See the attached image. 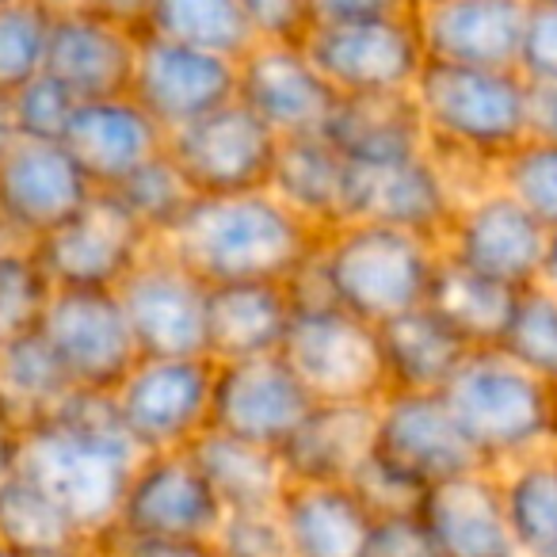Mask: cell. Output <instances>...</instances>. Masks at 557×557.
I'll list each match as a JSON object with an SVG mask.
<instances>
[{
    "mask_svg": "<svg viewBox=\"0 0 557 557\" xmlns=\"http://www.w3.org/2000/svg\"><path fill=\"white\" fill-rule=\"evenodd\" d=\"M12 462L88 542H96L115 523L138 447L126 435L111 394L70 389L54 412L12 432Z\"/></svg>",
    "mask_w": 557,
    "mask_h": 557,
    "instance_id": "6da1fadb",
    "label": "cell"
},
{
    "mask_svg": "<svg viewBox=\"0 0 557 557\" xmlns=\"http://www.w3.org/2000/svg\"><path fill=\"white\" fill-rule=\"evenodd\" d=\"M424 149L458 195L493 184L500 161L531 138V81L519 70L428 58L412 85Z\"/></svg>",
    "mask_w": 557,
    "mask_h": 557,
    "instance_id": "7a4b0ae2",
    "label": "cell"
},
{
    "mask_svg": "<svg viewBox=\"0 0 557 557\" xmlns=\"http://www.w3.org/2000/svg\"><path fill=\"white\" fill-rule=\"evenodd\" d=\"M321 233L268 187L240 195H199L161 240L180 263L214 283H295L310 268Z\"/></svg>",
    "mask_w": 557,
    "mask_h": 557,
    "instance_id": "3957f363",
    "label": "cell"
},
{
    "mask_svg": "<svg viewBox=\"0 0 557 557\" xmlns=\"http://www.w3.org/2000/svg\"><path fill=\"white\" fill-rule=\"evenodd\" d=\"M440 256V240L432 237L348 218L321 233L310 268L290 283V290L295 298H325L382 325L412 306H424Z\"/></svg>",
    "mask_w": 557,
    "mask_h": 557,
    "instance_id": "277c9868",
    "label": "cell"
},
{
    "mask_svg": "<svg viewBox=\"0 0 557 557\" xmlns=\"http://www.w3.org/2000/svg\"><path fill=\"white\" fill-rule=\"evenodd\" d=\"M440 397L485 470L557 447V389L500 348H473Z\"/></svg>",
    "mask_w": 557,
    "mask_h": 557,
    "instance_id": "5b68a950",
    "label": "cell"
},
{
    "mask_svg": "<svg viewBox=\"0 0 557 557\" xmlns=\"http://www.w3.org/2000/svg\"><path fill=\"white\" fill-rule=\"evenodd\" d=\"M278 356L318 405H374L386 394L379 325L325 298H295V318Z\"/></svg>",
    "mask_w": 557,
    "mask_h": 557,
    "instance_id": "8992f818",
    "label": "cell"
},
{
    "mask_svg": "<svg viewBox=\"0 0 557 557\" xmlns=\"http://www.w3.org/2000/svg\"><path fill=\"white\" fill-rule=\"evenodd\" d=\"M214 363L207 356H138L111 401L138 455L187 450L210 432Z\"/></svg>",
    "mask_w": 557,
    "mask_h": 557,
    "instance_id": "52a82bcc",
    "label": "cell"
},
{
    "mask_svg": "<svg viewBox=\"0 0 557 557\" xmlns=\"http://www.w3.org/2000/svg\"><path fill=\"white\" fill-rule=\"evenodd\" d=\"M302 47L336 96L409 92L428 62L412 12L310 24Z\"/></svg>",
    "mask_w": 557,
    "mask_h": 557,
    "instance_id": "ba28073f",
    "label": "cell"
},
{
    "mask_svg": "<svg viewBox=\"0 0 557 557\" xmlns=\"http://www.w3.org/2000/svg\"><path fill=\"white\" fill-rule=\"evenodd\" d=\"M35 333L47 341L73 389L111 394L138 363V348L115 290L50 287Z\"/></svg>",
    "mask_w": 557,
    "mask_h": 557,
    "instance_id": "9c48e42d",
    "label": "cell"
},
{
    "mask_svg": "<svg viewBox=\"0 0 557 557\" xmlns=\"http://www.w3.org/2000/svg\"><path fill=\"white\" fill-rule=\"evenodd\" d=\"M138 356H207V283L161 240L141 252L115 287Z\"/></svg>",
    "mask_w": 557,
    "mask_h": 557,
    "instance_id": "30bf717a",
    "label": "cell"
},
{
    "mask_svg": "<svg viewBox=\"0 0 557 557\" xmlns=\"http://www.w3.org/2000/svg\"><path fill=\"white\" fill-rule=\"evenodd\" d=\"M546 237L549 233L534 222L531 210L493 180L478 191L458 195L440 233V252L508 287H531L539 278Z\"/></svg>",
    "mask_w": 557,
    "mask_h": 557,
    "instance_id": "8fae6325",
    "label": "cell"
},
{
    "mask_svg": "<svg viewBox=\"0 0 557 557\" xmlns=\"http://www.w3.org/2000/svg\"><path fill=\"white\" fill-rule=\"evenodd\" d=\"M222 504L207 485L191 447L138 455L108 534L123 539H214Z\"/></svg>",
    "mask_w": 557,
    "mask_h": 557,
    "instance_id": "7c38bea8",
    "label": "cell"
},
{
    "mask_svg": "<svg viewBox=\"0 0 557 557\" xmlns=\"http://www.w3.org/2000/svg\"><path fill=\"white\" fill-rule=\"evenodd\" d=\"M149 245L153 240L115 195L92 191L77 214L32 240V252L50 287L115 290Z\"/></svg>",
    "mask_w": 557,
    "mask_h": 557,
    "instance_id": "4fadbf2b",
    "label": "cell"
},
{
    "mask_svg": "<svg viewBox=\"0 0 557 557\" xmlns=\"http://www.w3.org/2000/svg\"><path fill=\"white\" fill-rule=\"evenodd\" d=\"M164 153L176 161L195 195H240L268 187L278 138L245 103L230 100L164 134Z\"/></svg>",
    "mask_w": 557,
    "mask_h": 557,
    "instance_id": "5bb4252c",
    "label": "cell"
},
{
    "mask_svg": "<svg viewBox=\"0 0 557 557\" xmlns=\"http://www.w3.org/2000/svg\"><path fill=\"white\" fill-rule=\"evenodd\" d=\"M313 397L295 379L283 356L214 363L210 389V432L283 450L313 409Z\"/></svg>",
    "mask_w": 557,
    "mask_h": 557,
    "instance_id": "9a60e30c",
    "label": "cell"
},
{
    "mask_svg": "<svg viewBox=\"0 0 557 557\" xmlns=\"http://www.w3.org/2000/svg\"><path fill=\"white\" fill-rule=\"evenodd\" d=\"M237 100L275 138L321 134L336 92L310 62L302 39H256L237 58Z\"/></svg>",
    "mask_w": 557,
    "mask_h": 557,
    "instance_id": "2e32d148",
    "label": "cell"
},
{
    "mask_svg": "<svg viewBox=\"0 0 557 557\" xmlns=\"http://www.w3.org/2000/svg\"><path fill=\"white\" fill-rule=\"evenodd\" d=\"M131 96L164 134L237 100V62L141 32Z\"/></svg>",
    "mask_w": 557,
    "mask_h": 557,
    "instance_id": "e0dca14e",
    "label": "cell"
},
{
    "mask_svg": "<svg viewBox=\"0 0 557 557\" xmlns=\"http://www.w3.org/2000/svg\"><path fill=\"white\" fill-rule=\"evenodd\" d=\"M92 191L62 141L20 138L0 157V230L32 245L77 214Z\"/></svg>",
    "mask_w": 557,
    "mask_h": 557,
    "instance_id": "ac0fdd59",
    "label": "cell"
},
{
    "mask_svg": "<svg viewBox=\"0 0 557 557\" xmlns=\"http://www.w3.org/2000/svg\"><path fill=\"white\" fill-rule=\"evenodd\" d=\"M371 455L420 488L481 466L440 394H397V389L374 401Z\"/></svg>",
    "mask_w": 557,
    "mask_h": 557,
    "instance_id": "d6986e66",
    "label": "cell"
},
{
    "mask_svg": "<svg viewBox=\"0 0 557 557\" xmlns=\"http://www.w3.org/2000/svg\"><path fill=\"white\" fill-rule=\"evenodd\" d=\"M455 202V184L443 176V169L432 161L428 149L394 157V161H348V195H344L348 218L397 225V230L440 240Z\"/></svg>",
    "mask_w": 557,
    "mask_h": 557,
    "instance_id": "ffe728a7",
    "label": "cell"
},
{
    "mask_svg": "<svg viewBox=\"0 0 557 557\" xmlns=\"http://www.w3.org/2000/svg\"><path fill=\"white\" fill-rule=\"evenodd\" d=\"M138 24L111 12H54L47 42V70L77 100L126 96L138 62Z\"/></svg>",
    "mask_w": 557,
    "mask_h": 557,
    "instance_id": "44dd1931",
    "label": "cell"
},
{
    "mask_svg": "<svg viewBox=\"0 0 557 557\" xmlns=\"http://www.w3.org/2000/svg\"><path fill=\"white\" fill-rule=\"evenodd\" d=\"M420 527L435 557H519L496 470L473 466L420 493Z\"/></svg>",
    "mask_w": 557,
    "mask_h": 557,
    "instance_id": "7402d4cb",
    "label": "cell"
},
{
    "mask_svg": "<svg viewBox=\"0 0 557 557\" xmlns=\"http://www.w3.org/2000/svg\"><path fill=\"white\" fill-rule=\"evenodd\" d=\"M527 0H417V32L432 62L516 70Z\"/></svg>",
    "mask_w": 557,
    "mask_h": 557,
    "instance_id": "603a6c76",
    "label": "cell"
},
{
    "mask_svg": "<svg viewBox=\"0 0 557 557\" xmlns=\"http://www.w3.org/2000/svg\"><path fill=\"white\" fill-rule=\"evenodd\" d=\"M62 146L70 149V157L96 191H111L149 157L161 153L164 131L126 92L108 96V100H81L65 126Z\"/></svg>",
    "mask_w": 557,
    "mask_h": 557,
    "instance_id": "cb8c5ba5",
    "label": "cell"
},
{
    "mask_svg": "<svg viewBox=\"0 0 557 557\" xmlns=\"http://www.w3.org/2000/svg\"><path fill=\"white\" fill-rule=\"evenodd\" d=\"M295 318L290 283H214L207 287V333L202 351L210 363L278 356Z\"/></svg>",
    "mask_w": 557,
    "mask_h": 557,
    "instance_id": "d4e9b609",
    "label": "cell"
},
{
    "mask_svg": "<svg viewBox=\"0 0 557 557\" xmlns=\"http://www.w3.org/2000/svg\"><path fill=\"white\" fill-rule=\"evenodd\" d=\"M275 516L287 557H363L374 523L348 481H287Z\"/></svg>",
    "mask_w": 557,
    "mask_h": 557,
    "instance_id": "484cf974",
    "label": "cell"
},
{
    "mask_svg": "<svg viewBox=\"0 0 557 557\" xmlns=\"http://www.w3.org/2000/svg\"><path fill=\"white\" fill-rule=\"evenodd\" d=\"M382 371H386V394H440L458 371L470 344L432 310V306H412L397 318L379 325Z\"/></svg>",
    "mask_w": 557,
    "mask_h": 557,
    "instance_id": "4316f807",
    "label": "cell"
},
{
    "mask_svg": "<svg viewBox=\"0 0 557 557\" xmlns=\"http://www.w3.org/2000/svg\"><path fill=\"white\" fill-rule=\"evenodd\" d=\"M325 134L344 161L371 164L394 161L424 149V123L409 92H356L336 96Z\"/></svg>",
    "mask_w": 557,
    "mask_h": 557,
    "instance_id": "83f0119b",
    "label": "cell"
},
{
    "mask_svg": "<svg viewBox=\"0 0 557 557\" xmlns=\"http://www.w3.org/2000/svg\"><path fill=\"white\" fill-rule=\"evenodd\" d=\"M374 447V405H313L310 417L278 450L290 481H351Z\"/></svg>",
    "mask_w": 557,
    "mask_h": 557,
    "instance_id": "f1b7e54d",
    "label": "cell"
},
{
    "mask_svg": "<svg viewBox=\"0 0 557 557\" xmlns=\"http://www.w3.org/2000/svg\"><path fill=\"white\" fill-rule=\"evenodd\" d=\"M268 191L287 202L306 225L318 233L348 222L344 195H348V161L325 134L278 138V153L271 164Z\"/></svg>",
    "mask_w": 557,
    "mask_h": 557,
    "instance_id": "f546056e",
    "label": "cell"
},
{
    "mask_svg": "<svg viewBox=\"0 0 557 557\" xmlns=\"http://www.w3.org/2000/svg\"><path fill=\"white\" fill-rule=\"evenodd\" d=\"M191 455L207 485L214 488L222 511L275 508L290 481L278 450L256 447V443L233 440V435L222 432H202L191 443Z\"/></svg>",
    "mask_w": 557,
    "mask_h": 557,
    "instance_id": "4dcf8cb0",
    "label": "cell"
},
{
    "mask_svg": "<svg viewBox=\"0 0 557 557\" xmlns=\"http://www.w3.org/2000/svg\"><path fill=\"white\" fill-rule=\"evenodd\" d=\"M516 295L519 287H508L500 278H488L481 271H470L440 256L424 306H432L470 348H496L511 318Z\"/></svg>",
    "mask_w": 557,
    "mask_h": 557,
    "instance_id": "1f68e13d",
    "label": "cell"
},
{
    "mask_svg": "<svg viewBox=\"0 0 557 557\" xmlns=\"http://www.w3.org/2000/svg\"><path fill=\"white\" fill-rule=\"evenodd\" d=\"M519 557H557V447L496 470Z\"/></svg>",
    "mask_w": 557,
    "mask_h": 557,
    "instance_id": "d6a6232c",
    "label": "cell"
},
{
    "mask_svg": "<svg viewBox=\"0 0 557 557\" xmlns=\"http://www.w3.org/2000/svg\"><path fill=\"white\" fill-rule=\"evenodd\" d=\"M138 32L225 54L233 62L260 39L237 0H141Z\"/></svg>",
    "mask_w": 557,
    "mask_h": 557,
    "instance_id": "836d02e7",
    "label": "cell"
},
{
    "mask_svg": "<svg viewBox=\"0 0 557 557\" xmlns=\"http://www.w3.org/2000/svg\"><path fill=\"white\" fill-rule=\"evenodd\" d=\"M70 389V379L35 329L0 341V405L9 412L12 428L54 412Z\"/></svg>",
    "mask_w": 557,
    "mask_h": 557,
    "instance_id": "e575fe53",
    "label": "cell"
},
{
    "mask_svg": "<svg viewBox=\"0 0 557 557\" xmlns=\"http://www.w3.org/2000/svg\"><path fill=\"white\" fill-rule=\"evenodd\" d=\"M0 542L24 557H47L85 546L88 539L39 485L12 470L0 481Z\"/></svg>",
    "mask_w": 557,
    "mask_h": 557,
    "instance_id": "d590c367",
    "label": "cell"
},
{
    "mask_svg": "<svg viewBox=\"0 0 557 557\" xmlns=\"http://www.w3.org/2000/svg\"><path fill=\"white\" fill-rule=\"evenodd\" d=\"M111 195L131 210V218L146 230L149 240L169 237L172 225L199 199L195 187L187 184V176L176 169V161L164 149L157 157H149L141 169H134L119 187H111Z\"/></svg>",
    "mask_w": 557,
    "mask_h": 557,
    "instance_id": "8d00e7d4",
    "label": "cell"
},
{
    "mask_svg": "<svg viewBox=\"0 0 557 557\" xmlns=\"http://www.w3.org/2000/svg\"><path fill=\"white\" fill-rule=\"evenodd\" d=\"M496 348L516 359L523 371L557 389V298L542 290L539 283L519 287L511 318Z\"/></svg>",
    "mask_w": 557,
    "mask_h": 557,
    "instance_id": "74e56055",
    "label": "cell"
},
{
    "mask_svg": "<svg viewBox=\"0 0 557 557\" xmlns=\"http://www.w3.org/2000/svg\"><path fill=\"white\" fill-rule=\"evenodd\" d=\"M54 9L42 0L0 4V92L12 96L47 70V42Z\"/></svg>",
    "mask_w": 557,
    "mask_h": 557,
    "instance_id": "f35d334b",
    "label": "cell"
},
{
    "mask_svg": "<svg viewBox=\"0 0 557 557\" xmlns=\"http://www.w3.org/2000/svg\"><path fill=\"white\" fill-rule=\"evenodd\" d=\"M496 184L516 202H523L542 230H557V141L539 138V134L523 138L500 161Z\"/></svg>",
    "mask_w": 557,
    "mask_h": 557,
    "instance_id": "ab89813d",
    "label": "cell"
},
{
    "mask_svg": "<svg viewBox=\"0 0 557 557\" xmlns=\"http://www.w3.org/2000/svg\"><path fill=\"white\" fill-rule=\"evenodd\" d=\"M47 295L50 278L42 275L32 245L12 240L0 248V341L35 329Z\"/></svg>",
    "mask_w": 557,
    "mask_h": 557,
    "instance_id": "60d3db41",
    "label": "cell"
},
{
    "mask_svg": "<svg viewBox=\"0 0 557 557\" xmlns=\"http://www.w3.org/2000/svg\"><path fill=\"white\" fill-rule=\"evenodd\" d=\"M12 100V119H16L20 138H39V141H62L65 126H70L73 111H77V96L54 81L50 73H39L35 81H27L24 88L9 96Z\"/></svg>",
    "mask_w": 557,
    "mask_h": 557,
    "instance_id": "b9f144b4",
    "label": "cell"
},
{
    "mask_svg": "<svg viewBox=\"0 0 557 557\" xmlns=\"http://www.w3.org/2000/svg\"><path fill=\"white\" fill-rule=\"evenodd\" d=\"M214 546L222 557H287L275 508L225 511L214 531Z\"/></svg>",
    "mask_w": 557,
    "mask_h": 557,
    "instance_id": "7bdbcfd3",
    "label": "cell"
},
{
    "mask_svg": "<svg viewBox=\"0 0 557 557\" xmlns=\"http://www.w3.org/2000/svg\"><path fill=\"white\" fill-rule=\"evenodd\" d=\"M351 488L359 493V500L371 508V516H389V511H412L420 504V493L424 488L412 485L405 473H397L394 466H386L382 458L367 455L363 466L351 473L348 481Z\"/></svg>",
    "mask_w": 557,
    "mask_h": 557,
    "instance_id": "ee69618b",
    "label": "cell"
},
{
    "mask_svg": "<svg viewBox=\"0 0 557 557\" xmlns=\"http://www.w3.org/2000/svg\"><path fill=\"white\" fill-rule=\"evenodd\" d=\"M516 70L531 85H557V4H531Z\"/></svg>",
    "mask_w": 557,
    "mask_h": 557,
    "instance_id": "f6af8a7d",
    "label": "cell"
},
{
    "mask_svg": "<svg viewBox=\"0 0 557 557\" xmlns=\"http://www.w3.org/2000/svg\"><path fill=\"white\" fill-rule=\"evenodd\" d=\"M363 557H435L432 542H428L424 527H420L417 508L374 516Z\"/></svg>",
    "mask_w": 557,
    "mask_h": 557,
    "instance_id": "bcb514c9",
    "label": "cell"
},
{
    "mask_svg": "<svg viewBox=\"0 0 557 557\" xmlns=\"http://www.w3.org/2000/svg\"><path fill=\"white\" fill-rule=\"evenodd\" d=\"M260 39H302L310 16L306 0H237Z\"/></svg>",
    "mask_w": 557,
    "mask_h": 557,
    "instance_id": "7dc6e473",
    "label": "cell"
},
{
    "mask_svg": "<svg viewBox=\"0 0 557 557\" xmlns=\"http://www.w3.org/2000/svg\"><path fill=\"white\" fill-rule=\"evenodd\" d=\"M96 546L108 557H222L214 539H123L103 534Z\"/></svg>",
    "mask_w": 557,
    "mask_h": 557,
    "instance_id": "c3c4849f",
    "label": "cell"
},
{
    "mask_svg": "<svg viewBox=\"0 0 557 557\" xmlns=\"http://www.w3.org/2000/svg\"><path fill=\"white\" fill-rule=\"evenodd\" d=\"M417 0H306L310 24H336V20L389 16V12H412Z\"/></svg>",
    "mask_w": 557,
    "mask_h": 557,
    "instance_id": "681fc988",
    "label": "cell"
},
{
    "mask_svg": "<svg viewBox=\"0 0 557 557\" xmlns=\"http://www.w3.org/2000/svg\"><path fill=\"white\" fill-rule=\"evenodd\" d=\"M531 134L557 141V85H531Z\"/></svg>",
    "mask_w": 557,
    "mask_h": 557,
    "instance_id": "f907efd6",
    "label": "cell"
},
{
    "mask_svg": "<svg viewBox=\"0 0 557 557\" xmlns=\"http://www.w3.org/2000/svg\"><path fill=\"white\" fill-rule=\"evenodd\" d=\"M542 290L557 298V230L546 237V252H542V263H539V278H534Z\"/></svg>",
    "mask_w": 557,
    "mask_h": 557,
    "instance_id": "816d5d0a",
    "label": "cell"
},
{
    "mask_svg": "<svg viewBox=\"0 0 557 557\" xmlns=\"http://www.w3.org/2000/svg\"><path fill=\"white\" fill-rule=\"evenodd\" d=\"M16 141H20V131H16V119H12V100L0 92V157L9 153Z\"/></svg>",
    "mask_w": 557,
    "mask_h": 557,
    "instance_id": "f5cc1de1",
    "label": "cell"
},
{
    "mask_svg": "<svg viewBox=\"0 0 557 557\" xmlns=\"http://www.w3.org/2000/svg\"><path fill=\"white\" fill-rule=\"evenodd\" d=\"M16 470V462H12V432L0 435V481L9 478V473Z\"/></svg>",
    "mask_w": 557,
    "mask_h": 557,
    "instance_id": "db71d44e",
    "label": "cell"
},
{
    "mask_svg": "<svg viewBox=\"0 0 557 557\" xmlns=\"http://www.w3.org/2000/svg\"><path fill=\"white\" fill-rule=\"evenodd\" d=\"M9 432H16V428H12L9 412H4V405H0V435H9Z\"/></svg>",
    "mask_w": 557,
    "mask_h": 557,
    "instance_id": "11a10c76",
    "label": "cell"
},
{
    "mask_svg": "<svg viewBox=\"0 0 557 557\" xmlns=\"http://www.w3.org/2000/svg\"><path fill=\"white\" fill-rule=\"evenodd\" d=\"M77 557H108V554H103V549L100 546H96V542H88V546L85 549H81V554Z\"/></svg>",
    "mask_w": 557,
    "mask_h": 557,
    "instance_id": "9f6ffc18",
    "label": "cell"
},
{
    "mask_svg": "<svg viewBox=\"0 0 557 557\" xmlns=\"http://www.w3.org/2000/svg\"><path fill=\"white\" fill-rule=\"evenodd\" d=\"M0 557H24V554H16V549H12L9 542H0Z\"/></svg>",
    "mask_w": 557,
    "mask_h": 557,
    "instance_id": "6f0895ef",
    "label": "cell"
},
{
    "mask_svg": "<svg viewBox=\"0 0 557 557\" xmlns=\"http://www.w3.org/2000/svg\"><path fill=\"white\" fill-rule=\"evenodd\" d=\"M4 245H12V237H9L4 230H0V248H4Z\"/></svg>",
    "mask_w": 557,
    "mask_h": 557,
    "instance_id": "680465c9",
    "label": "cell"
},
{
    "mask_svg": "<svg viewBox=\"0 0 557 557\" xmlns=\"http://www.w3.org/2000/svg\"><path fill=\"white\" fill-rule=\"evenodd\" d=\"M527 4H557V0H527Z\"/></svg>",
    "mask_w": 557,
    "mask_h": 557,
    "instance_id": "91938a15",
    "label": "cell"
},
{
    "mask_svg": "<svg viewBox=\"0 0 557 557\" xmlns=\"http://www.w3.org/2000/svg\"><path fill=\"white\" fill-rule=\"evenodd\" d=\"M134 9H141V0H134Z\"/></svg>",
    "mask_w": 557,
    "mask_h": 557,
    "instance_id": "94428289",
    "label": "cell"
},
{
    "mask_svg": "<svg viewBox=\"0 0 557 557\" xmlns=\"http://www.w3.org/2000/svg\"><path fill=\"white\" fill-rule=\"evenodd\" d=\"M0 4H4V0H0Z\"/></svg>",
    "mask_w": 557,
    "mask_h": 557,
    "instance_id": "6125c7cd",
    "label": "cell"
}]
</instances>
